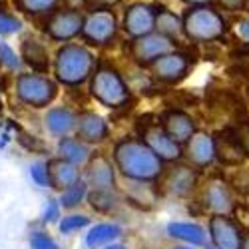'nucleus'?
<instances>
[{
  "mask_svg": "<svg viewBox=\"0 0 249 249\" xmlns=\"http://www.w3.org/2000/svg\"><path fill=\"white\" fill-rule=\"evenodd\" d=\"M207 227L215 249H241V227L230 215H212Z\"/></svg>",
  "mask_w": 249,
  "mask_h": 249,
  "instance_id": "15",
  "label": "nucleus"
},
{
  "mask_svg": "<svg viewBox=\"0 0 249 249\" xmlns=\"http://www.w3.org/2000/svg\"><path fill=\"white\" fill-rule=\"evenodd\" d=\"M160 126L170 134V138H174L178 143L185 146L192 136L197 132V126H196V120L183 110H176V108H170V110H163L160 114Z\"/></svg>",
  "mask_w": 249,
  "mask_h": 249,
  "instance_id": "16",
  "label": "nucleus"
},
{
  "mask_svg": "<svg viewBox=\"0 0 249 249\" xmlns=\"http://www.w3.org/2000/svg\"><path fill=\"white\" fill-rule=\"evenodd\" d=\"M156 32L168 36L172 40H181L185 38V32H183V18L179 14H176L174 10L165 8V6H158V12H156Z\"/></svg>",
  "mask_w": 249,
  "mask_h": 249,
  "instance_id": "27",
  "label": "nucleus"
},
{
  "mask_svg": "<svg viewBox=\"0 0 249 249\" xmlns=\"http://www.w3.org/2000/svg\"><path fill=\"white\" fill-rule=\"evenodd\" d=\"M62 217V207L58 203V199L50 197L46 201V207H44V212H42V223H58Z\"/></svg>",
  "mask_w": 249,
  "mask_h": 249,
  "instance_id": "36",
  "label": "nucleus"
},
{
  "mask_svg": "<svg viewBox=\"0 0 249 249\" xmlns=\"http://www.w3.org/2000/svg\"><path fill=\"white\" fill-rule=\"evenodd\" d=\"M215 4L225 12H243L249 6V0H215Z\"/></svg>",
  "mask_w": 249,
  "mask_h": 249,
  "instance_id": "40",
  "label": "nucleus"
},
{
  "mask_svg": "<svg viewBox=\"0 0 249 249\" xmlns=\"http://www.w3.org/2000/svg\"><path fill=\"white\" fill-rule=\"evenodd\" d=\"M90 96L100 106L110 110L128 108L134 100L132 90L128 82L124 80L122 72L112 64H100V62L90 78Z\"/></svg>",
  "mask_w": 249,
  "mask_h": 249,
  "instance_id": "3",
  "label": "nucleus"
},
{
  "mask_svg": "<svg viewBox=\"0 0 249 249\" xmlns=\"http://www.w3.org/2000/svg\"><path fill=\"white\" fill-rule=\"evenodd\" d=\"M233 32L243 44H249V16H239L233 22Z\"/></svg>",
  "mask_w": 249,
  "mask_h": 249,
  "instance_id": "38",
  "label": "nucleus"
},
{
  "mask_svg": "<svg viewBox=\"0 0 249 249\" xmlns=\"http://www.w3.org/2000/svg\"><path fill=\"white\" fill-rule=\"evenodd\" d=\"M64 4H66V8H74V10H80V8L88 6V0H64Z\"/></svg>",
  "mask_w": 249,
  "mask_h": 249,
  "instance_id": "44",
  "label": "nucleus"
},
{
  "mask_svg": "<svg viewBox=\"0 0 249 249\" xmlns=\"http://www.w3.org/2000/svg\"><path fill=\"white\" fill-rule=\"evenodd\" d=\"M102 249H126L122 243H110V245H106V247H102Z\"/></svg>",
  "mask_w": 249,
  "mask_h": 249,
  "instance_id": "46",
  "label": "nucleus"
},
{
  "mask_svg": "<svg viewBox=\"0 0 249 249\" xmlns=\"http://www.w3.org/2000/svg\"><path fill=\"white\" fill-rule=\"evenodd\" d=\"M0 138H2V140H0V148H6V143L10 142V134H6V132H4Z\"/></svg>",
  "mask_w": 249,
  "mask_h": 249,
  "instance_id": "45",
  "label": "nucleus"
},
{
  "mask_svg": "<svg viewBox=\"0 0 249 249\" xmlns=\"http://www.w3.org/2000/svg\"><path fill=\"white\" fill-rule=\"evenodd\" d=\"M172 249H196L194 245H176V247H172Z\"/></svg>",
  "mask_w": 249,
  "mask_h": 249,
  "instance_id": "48",
  "label": "nucleus"
},
{
  "mask_svg": "<svg viewBox=\"0 0 249 249\" xmlns=\"http://www.w3.org/2000/svg\"><path fill=\"white\" fill-rule=\"evenodd\" d=\"M44 128L52 138H66L74 134L76 128V114L66 106L48 108L44 114Z\"/></svg>",
  "mask_w": 249,
  "mask_h": 249,
  "instance_id": "22",
  "label": "nucleus"
},
{
  "mask_svg": "<svg viewBox=\"0 0 249 249\" xmlns=\"http://www.w3.org/2000/svg\"><path fill=\"white\" fill-rule=\"evenodd\" d=\"M74 134L88 146H96V143H104L110 138V126L100 114L92 110H82L76 114Z\"/></svg>",
  "mask_w": 249,
  "mask_h": 249,
  "instance_id": "14",
  "label": "nucleus"
},
{
  "mask_svg": "<svg viewBox=\"0 0 249 249\" xmlns=\"http://www.w3.org/2000/svg\"><path fill=\"white\" fill-rule=\"evenodd\" d=\"M20 58H22L24 64L28 68H32V72H36V74H48V70L52 66L46 44L32 36H26L22 40V44H20Z\"/></svg>",
  "mask_w": 249,
  "mask_h": 249,
  "instance_id": "21",
  "label": "nucleus"
},
{
  "mask_svg": "<svg viewBox=\"0 0 249 249\" xmlns=\"http://www.w3.org/2000/svg\"><path fill=\"white\" fill-rule=\"evenodd\" d=\"M82 179L88 183L90 190H116V165L112 158L102 152L92 154Z\"/></svg>",
  "mask_w": 249,
  "mask_h": 249,
  "instance_id": "13",
  "label": "nucleus"
},
{
  "mask_svg": "<svg viewBox=\"0 0 249 249\" xmlns=\"http://www.w3.org/2000/svg\"><path fill=\"white\" fill-rule=\"evenodd\" d=\"M128 188L124 192L126 196V201L132 203L138 210H154L158 205L161 192L160 185H156V181H136V179H126Z\"/></svg>",
  "mask_w": 249,
  "mask_h": 249,
  "instance_id": "19",
  "label": "nucleus"
},
{
  "mask_svg": "<svg viewBox=\"0 0 249 249\" xmlns=\"http://www.w3.org/2000/svg\"><path fill=\"white\" fill-rule=\"evenodd\" d=\"M86 199L92 210L100 213H110L120 205V196L116 190H90Z\"/></svg>",
  "mask_w": 249,
  "mask_h": 249,
  "instance_id": "29",
  "label": "nucleus"
},
{
  "mask_svg": "<svg viewBox=\"0 0 249 249\" xmlns=\"http://www.w3.org/2000/svg\"><path fill=\"white\" fill-rule=\"evenodd\" d=\"M90 225V217L84 215V213H70V215H64L60 217L58 221V230L62 235H72L80 230H84V227Z\"/></svg>",
  "mask_w": 249,
  "mask_h": 249,
  "instance_id": "31",
  "label": "nucleus"
},
{
  "mask_svg": "<svg viewBox=\"0 0 249 249\" xmlns=\"http://www.w3.org/2000/svg\"><path fill=\"white\" fill-rule=\"evenodd\" d=\"M241 249H249V235L243 237V241H241Z\"/></svg>",
  "mask_w": 249,
  "mask_h": 249,
  "instance_id": "47",
  "label": "nucleus"
},
{
  "mask_svg": "<svg viewBox=\"0 0 249 249\" xmlns=\"http://www.w3.org/2000/svg\"><path fill=\"white\" fill-rule=\"evenodd\" d=\"M48 178H50V188L52 190H66L68 185L80 179V170L78 165L62 160V158H50L48 161Z\"/></svg>",
  "mask_w": 249,
  "mask_h": 249,
  "instance_id": "23",
  "label": "nucleus"
},
{
  "mask_svg": "<svg viewBox=\"0 0 249 249\" xmlns=\"http://www.w3.org/2000/svg\"><path fill=\"white\" fill-rule=\"evenodd\" d=\"M82 26H84V14L74 8H56L48 14L44 22V32L52 42L66 44L70 40L82 36Z\"/></svg>",
  "mask_w": 249,
  "mask_h": 249,
  "instance_id": "7",
  "label": "nucleus"
},
{
  "mask_svg": "<svg viewBox=\"0 0 249 249\" xmlns=\"http://www.w3.org/2000/svg\"><path fill=\"white\" fill-rule=\"evenodd\" d=\"M183 32L185 38L192 40V42L207 44L223 38V34L227 32V22L223 14L213 6L188 8L183 16Z\"/></svg>",
  "mask_w": 249,
  "mask_h": 249,
  "instance_id": "4",
  "label": "nucleus"
},
{
  "mask_svg": "<svg viewBox=\"0 0 249 249\" xmlns=\"http://www.w3.org/2000/svg\"><path fill=\"white\" fill-rule=\"evenodd\" d=\"M88 192H90L88 183L80 178L78 181H74L72 185H68L66 190H62V192H60V196H58V203H60L62 210H74V207H78L82 201H86Z\"/></svg>",
  "mask_w": 249,
  "mask_h": 249,
  "instance_id": "28",
  "label": "nucleus"
},
{
  "mask_svg": "<svg viewBox=\"0 0 249 249\" xmlns=\"http://www.w3.org/2000/svg\"><path fill=\"white\" fill-rule=\"evenodd\" d=\"M0 126H2V122H0Z\"/></svg>",
  "mask_w": 249,
  "mask_h": 249,
  "instance_id": "49",
  "label": "nucleus"
},
{
  "mask_svg": "<svg viewBox=\"0 0 249 249\" xmlns=\"http://www.w3.org/2000/svg\"><path fill=\"white\" fill-rule=\"evenodd\" d=\"M233 183H235V188H237L239 192H243V194H249V170H243V172H239V174L235 176Z\"/></svg>",
  "mask_w": 249,
  "mask_h": 249,
  "instance_id": "42",
  "label": "nucleus"
},
{
  "mask_svg": "<svg viewBox=\"0 0 249 249\" xmlns=\"http://www.w3.org/2000/svg\"><path fill=\"white\" fill-rule=\"evenodd\" d=\"M122 237V227L118 223H112V221H102V223H96L92 225L86 237H84V245L88 249H102L110 243H116V239Z\"/></svg>",
  "mask_w": 249,
  "mask_h": 249,
  "instance_id": "25",
  "label": "nucleus"
},
{
  "mask_svg": "<svg viewBox=\"0 0 249 249\" xmlns=\"http://www.w3.org/2000/svg\"><path fill=\"white\" fill-rule=\"evenodd\" d=\"M185 158H188L190 165L196 170H203L207 165H212L215 160V146H213V136L207 132H196L192 140L185 143Z\"/></svg>",
  "mask_w": 249,
  "mask_h": 249,
  "instance_id": "17",
  "label": "nucleus"
},
{
  "mask_svg": "<svg viewBox=\"0 0 249 249\" xmlns=\"http://www.w3.org/2000/svg\"><path fill=\"white\" fill-rule=\"evenodd\" d=\"M178 50V42L160 32H152L128 42V54L140 66H150L160 56Z\"/></svg>",
  "mask_w": 249,
  "mask_h": 249,
  "instance_id": "8",
  "label": "nucleus"
},
{
  "mask_svg": "<svg viewBox=\"0 0 249 249\" xmlns=\"http://www.w3.org/2000/svg\"><path fill=\"white\" fill-rule=\"evenodd\" d=\"M30 179L38 188H50V178H48V163L44 160H38L30 165Z\"/></svg>",
  "mask_w": 249,
  "mask_h": 249,
  "instance_id": "34",
  "label": "nucleus"
},
{
  "mask_svg": "<svg viewBox=\"0 0 249 249\" xmlns=\"http://www.w3.org/2000/svg\"><path fill=\"white\" fill-rule=\"evenodd\" d=\"M18 142H20V146H24L26 150H30V152H44V143L40 142L38 138H34V136H28L26 132H22L18 128Z\"/></svg>",
  "mask_w": 249,
  "mask_h": 249,
  "instance_id": "37",
  "label": "nucleus"
},
{
  "mask_svg": "<svg viewBox=\"0 0 249 249\" xmlns=\"http://www.w3.org/2000/svg\"><path fill=\"white\" fill-rule=\"evenodd\" d=\"M0 92H2V88H0Z\"/></svg>",
  "mask_w": 249,
  "mask_h": 249,
  "instance_id": "50",
  "label": "nucleus"
},
{
  "mask_svg": "<svg viewBox=\"0 0 249 249\" xmlns=\"http://www.w3.org/2000/svg\"><path fill=\"white\" fill-rule=\"evenodd\" d=\"M22 30V20L10 12H0V36L18 34Z\"/></svg>",
  "mask_w": 249,
  "mask_h": 249,
  "instance_id": "35",
  "label": "nucleus"
},
{
  "mask_svg": "<svg viewBox=\"0 0 249 249\" xmlns=\"http://www.w3.org/2000/svg\"><path fill=\"white\" fill-rule=\"evenodd\" d=\"M22 58H20V54L8 44V42H0V66H4L8 70H20L22 68Z\"/></svg>",
  "mask_w": 249,
  "mask_h": 249,
  "instance_id": "32",
  "label": "nucleus"
},
{
  "mask_svg": "<svg viewBox=\"0 0 249 249\" xmlns=\"http://www.w3.org/2000/svg\"><path fill=\"white\" fill-rule=\"evenodd\" d=\"M112 160L116 170L126 179L156 181L165 172L163 161L142 140L136 138L118 140L112 150Z\"/></svg>",
  "mask_w": 249,
  "mask_h": 249,
  "instance_id": "1",
  "label": "nucleus"
},
{
  "mask_svg": "<svg viewBox=\"0 0 249 249\" xmlns=\"http://www.w3.org/2000/svg\"><path fill=\"white\" fill-rule=\"evenodd\" d=\"M16 10L28 16H48L52 14L62 0H12Z\"/></svg>",
  "mask_w": 249,
  "mask_h": 249,
  "instance_id": "30",
  "label": "nucleus"
},
{
  "mask_svg": "<svg viewBox=\"0 0 249 249\" xmlns=\"http://www.w3.org/2000/svg\"><path fill=\"white\" fill-rule=\"evenodd\" d=\"M14 92L20 104L32 110H44L58 96V82L44 74L22 72L16 76Z\"/></svg>",
  "mask_w": 249,
  "mask_h": 249,
  "instance_id": "5",
  "label": "nucleus"
},
{
  "mask_svg": "<svg viewBox=\"0 0 249 249\" xmlns=\"http://www.w3.org/2000/svg\"><path fill=\"white\" fill-rule=\"evenodd\" d=\"M203 205L210 210L213 215H227L233 212V197L223 179H210L203 190Z\"/></svg>",
  "mask_w": 249,
  "mask_h": 249,
  "instance_id": "18",
  "label": "nucleus"
},
{
  "mask_svg": "<svg viewBox=\"0 0 249 249\" xmlns=\"http://www.w3.org/2000/svg\"><path fill=\"white\" fill-rule=\"evenodd\" d=\"M122 0H88V8L90 10H112Z\"/></svg>",
  "mask_w": 249,
  "mask_h": 249,
  "instance_id": "41",
  "label": "nucleus"
},
{
  "mask_svg": "<svg viewBox=\"0 0 249 249\" xmlns=\"http://www.w3.org/2000/svg\"><path fill=\"white\" fill-rule=\"evenodd\" d=\"M56 154L58 158L66 160L74 165H86L90 156H92V146L84 143L82 140H78L76 136H66V138H60L58 140V146H56Z\"/></svg>",
  "mask_w": 249,
  "mask_h": 249,
  "instance_id": "24",
  "label": "nucleus"
},
{
  "mask_svg": "<svg viewBox=\"0 0 249 249\" xmlns=\"http://www.w3.org/2000/svg\"><path fill=\"white\" fill-rule=\"evenodd\" d=\"M213 146H215V160L223 165H239L245 158L243 148L235 138L233 128H225L213 136Z\"/></svg>",
  "mask_w": 249,
  "mask_h": 249,
  "instance_id": "20",
  "label": "nucleus"
},
{
  "mask_svg": "<svg viewBox=\"0 0 249 249\" xmlns=\"http://www.w3.org/2000/svg\"><path fill=\"white\" fill-rule=\"evenodd\" d=\"M197 185V170L194 165H174L161 174L160 192L170 197H185L190 196Z\"/></svg>",
  "mask_w": 249,
  "mask_h": 249,
  "instance_id": "12",
  "label": "nucleus"
},
{
  "mask_svg": "<svg viewBox=\"0 0 249 249\" xmlns=\"http://www.w3.org/2000/svg\"><path fill=\"white\" fill-rule=\"evenodd\" d=\"M183 4H188L190 8H197V6H213L215 0H181Z\"/></svg>",
  "mask_w": 249,
  "mask_h": 249,
  "instance_id": "43",
  "label": "nucleus"
},
{
  "mask_svg": "<svg viewBox=\"0 0 249 249\" xmlns=\"http://www.w3.org/2000/svg\"><path fill=\"white\" fill-rule=\"evenodd\" d=\"M148 68L152 70L154 78L163 82V84H178L183 78H188L192 70V56L188 52L174 50L160 56Z\"/></svg>",
  "mask_w": 249,
  "mask_h": 249,
  "instance_id": "10",
  "label": "nucleus"
},
{
  "mask_svg": "<svg viewBox=\"0 0 249 249\" xmlns=\"http://www.w3.org/2000/svg\"><path fill=\"white\" fill-rule=\"evenodd\" d=\"M28 243L30 249H60V245L46 230H32L28 235Z\"/></svg>",
  "mask_w": 249,
  "mask_h": 249,
  "instance_id": "33",
  "label": "nucleus"
},
{
  "mask_svg": "<svg viewBox=\"0 0 249 249\" xmlns=\"http://www.w3.org/2000/svg\"><path fill=\"white\" fill-rule=\"evenodd\" d=\"M98 66L96 54L84 46L76 42H66L62 44L52 60V68L58 84H64L68 88H78L82 84L90 82L94 70Z\"/></svg>",
  "mask_w": 249,
  "mask_h": 249,
  "instance_id": "2",
  "label": "nucleus"
},
{
  "mask_svg": "<svg viewBox=\"0 0 249 249\" xmlns=\"http://www.w3.org/2000/svg\"><path fill=\"white\" fill-rule=\"evenodd\" d=\"M140 140L163 161V163H174L183 158V146L178 143L170 134L165 132L160 122H148L140 128Z\"/></svg>",
  "mask_w": 249,
  "mask_h": 249,
  "instance_id": "9",
  "label": "nucleus"
},
{
  "mask_svg": "<svg viewBox=\"0 0 249 249\" xmlns=\"http://www.w3.org/2000/svg\"><path fill=\"white\" fill-rule=\"evenodd\" d=\"M235 138L239 142V146L243 148L245 156H249V122H239V126L233 128Z\"/></svg>",
  "mask_w": 249,
  "mask_h": 249,
  "instance_id": "39",
  "label": "nucleus"
},
{
  "mask_svg": "<svg viewBox=\"0 0 249 249\" xmlns=\"http://www.w3.org/2000/svg\"><path fill=\"white\" fill-rule=\"evenodd\" d=\"M156 12H158V4L152 2H134L126 8L122 28L130 36V40L156 32Z\"/></svg>",
  "mask_w": 249,
  "mask_h": 249,
  "instance_id": "11",
  "label": "nucleus"
},
{
  "mask_svg": "<svg viewBox=\"0 0 249 249\" xmlns=\"http://www.w3.org/2000/svg\"><path fill=\"white\" fill-rule=\"evenodd\" d=\"M120 24L112 10H90L84 16V26H82V38L90 46H108L118 36Z\"/></svg>",
  "mask_w": 249,
  "mask_h": 249,
  "instance_id": "6",
  "label": "nucleus"
},
{
  "mask_svg": "<svg viewBox=\"0 0 249 249\" xmlns=\"http://www.w3.org/2000/svg\"><path fill=\"white\" fill-rule=\"evenodd\" d=\"M170 237L174 239H179L188 245H194V247H201L207 243V235H205V230L197 223H190V221H170L168 227H165Z\"/></svg>",
  "mask_w": 249,
  "mask_h": 249,
  "instance_id": "26",
  "label": "nucleus"
}]
</instances>
